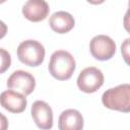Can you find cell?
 <instances>
[{"mask_svg":"<svg viewBox=\"0 0 130 130\" xmlns=\"http://www.w3.org/2000/svg\"><path fill=\"white\" fill-rule=\"evenodd\" d=\"M49 72L57 80L69 79L76 68L74 57L65 50L55 51L49 62Z\"/></svg>","mask_w":130,"mask_h":130,"instance_id":"1","label":"cell"},{"mask_svg":"<svg viewBox=\"0 0 130 130\" xmlns=\"http://www.w3.org/2000/svg\"><path fill=\"white\" fill-rule=\"evenodd\" d=\"M31 117L36 125L42 130H50L53 127V111L44 101H36L30 109Z\"/></svg>","mask_w":130,"mask_h":130,"instance_id":"7","label":"cell"},{"mask_svg":"<svg viewBox=\"0 0 130 130\" xmlns=\"http://www.w3.org/2000/svg\"><path fill=\"white\" fill-rule=\"evenodd\" d=\"M7 129H8V120L2 113H0V130H7Z\"/></svg>","mask_w":130,"mask_h":130,"instance_id":"13","label":"cell"},{"mask_svg":"<svg viewBox=\"0 0 130 130\" xmlns=\"http://www.w3.org/2000/svg\"><path fill=\"white\" fill-rule=\"evenodd\" d=\"M7 25L2 21V20H0V40L1 39H3L5 36H6V34H7Z\"/></svg>","mask_w":130,"mask_h":130,"instance_id":"14","label":"cell"},{"mask_svg":"<svg viewBox=\"0 0 130 130\" xmlns=\"http://www.w3.org/2000/svg\"><path fill=\"white\" fill-rule=\"evenodd\" d=\"M26 104L27 101L25 95L17 91L8 89L0 94V106L10 113H22L26 108Z\"/></svg>","mask_w":130,"mask_h":130,"instance_id":"8","label":"cell"},{"mask_svg":"<svg viewBox=\"0 0 130 130\" xmlns=\"http://www.w3.org/2000/svg\"><path fill=\"white\" fill-rule=\"evenodd\" d=\"M50 12L49 4L44 0H28L22 6L23 16L32 22L44 20Z\"/></svg>","mask_w":130,"mask_h":130,"instance_id":"9","label":"cell"},{"mask_svg":"<svg viewBox=\"0 0 130 130\" xmlns=\"http://www.w3.org/2000/svg\"><path fill=\"white\" fill-rule=\"evenodd\" d=\"M16 54L18 60L24 65L37 67L44 62L45 48L38 41L26 40L18 45Z\"/></svg>","mask_w":130,"mask_h":130,"instance_id":"3","label":"cell"},{"mask_svg":"<svg viewBox=\"0 0 130 130\" xmlns=\"http://www.w3.org/2000/svg\"><path fill=\"white\" fill-rule=\"evenodd\" d=\"M11 65V56L3 48H0V74L4 73Z\"/></svg>","mask_w":130,"mask_h":130,"instance_id":"12","label":"cell"},{"mask_svg":"<svg viewBox=\"0 0 130 130\" xmlns=\"http://www.w3.org/2000/svg\"><path fill=\"white\" fill-rule=\"evenodd\" d=\"M49 24L52 30L57 34L69 32L75 25L73 16L66 11H57L49 18Z\"/></svg>","mask_w":130,"mask_h":130,"instance_id":"11","label":"cell"},{"mask_svg":"<svg viewBox=\"0 0 130 130\" xmlns=\"http://www.w3.org/2000/svg\"><path fill=\"white\" fill-rule=\"evenodd\" d=\"M104 84V74L101 69L96 67L84 68L77 77L78 88L86 93L95 92Z\"/></svg>","mask_w":130,"mask_h":130,"instance_id":"5","label":"cell"},{"mask_svg":"<svg viewBox=\"0 0 130 130\" xmlns=\"http://www.w3.org/2000/svg\"><path fill=\"white\" fill-rule=\"evenodd\" d=\"M7 87L23 95L30 94L36 87V79L27 71L16 70L7 79Z\"/></svg>","mask_w":130,"mask_h":130,"instance_id":"6","label":"cell"},{"mask_svg":"<svg viewBox=\"0 0 130 130\" xmlns=\"http://www.w3.org/2000/svg\"><path fill=\"white\" fill-rule=\"evenodd\" d=\"M83 117L79 111L75 109H68L63 111L58 120L59 130H82Z\"/></svg>","mask_w":130,"mask_h":130,"instance_id":"10","label":"cell"},{"mask_svg":"<svg viewBox=\"0 0 130 130\" xmlns=\"http://www.w3.org/2000/svg\"><path fill=\"white\" fill-rule=\"evenodd\" d=\"M102 103L110 110L128 113L130 111V85L123 83L107 89L102 95Z\"/></svg>","mask_w":130,"mask_h":130,"instance_id":"2","label":"cell"},{"mask_svg":"<svg viewBox=\"0 0 130 130\" xmlns=\"http://www.w3.org/2000/svg\"><path fill=\"white\" fill-rule=\"evenodd\" d=\"M89 51L92 57L99 61L110 60L116 53V43L106 35L93 37L89 43Z\"/></svg>","mask_w":130,"mask_h":130,"instance_id":"4","label":"cell"}]
</instances>
